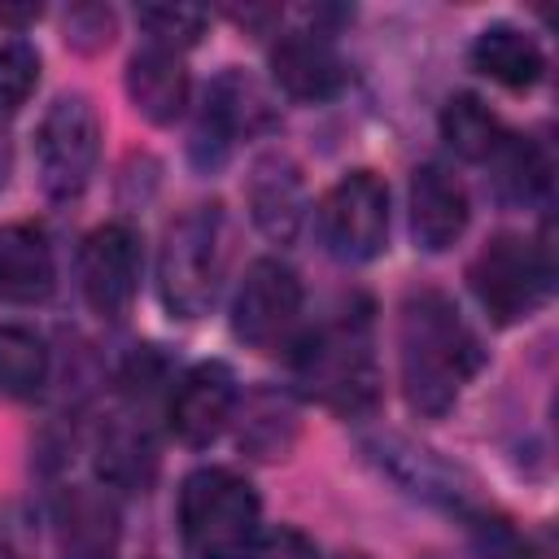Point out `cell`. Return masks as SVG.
<instances>
[{
	"instance_id": "52a82bcc",
	"label": "cell",
	"mask_w": 559,
	"mask_h": 559,
	"mask_svg": "<svg viewBox=\"0 0 559 559\" xmlns=\"http://www.w3.org/2000/svg\"><path fill=\"white\" fill-rule=\"evenodd\" d=\"M314 214L328 253L341 262H371L389 240V188L376 170L341 175Z\"/></svg>"
},
{
	"instance_id": "603a6c76",
	"label": "cell",
	"mask_w": 559,
	"mask_h": 559,
	"mask_svg": "<svg viewBox=\"0 0 559 559\" xmlns=\"http://www.w3.org/2000/svg\"><path fill=\"white\" fill-rule=\"evenodd\" d=\"M393 441V450L380 441V463H389L393 467V476L402 480V485H411L415 493H428V498H445V502H459V472L450 467V463H441L432 450H424V445H411V441H397V437H389Z\"/></svg>"
},
{
	"instance_id": "4fadbf2b",
	"label": "cell",
	"mask_w": 559,
	"mask_h": 559,
	"mask_svg": "<svg viewBox=\"0 0 559 559\" xmlns=\"http://www.w3.org/2000/svg\"><path fill=\"white\" fill-rule=\"evenodd\" d=\"M61 559H114L122 542V520L100 485H70L52 511Z\"/></svg>"
},
{
	"instance_id": "ffe728a7",
	"label": "cell",
	"mask_w": 559,
	"mask_h": 559,
	"mask_svg": "<svg viewBox=\"0 0 559 559\" xmlns=\"http://www.w3.org/2000/svg\"><path fill=\"white\" fill-rule=\"evenodd\" d=\"M502 135H507V131H502L498 114H493L480 96L459 92V96L445 100V109H441V140H445L463 162H489L493 148L502 144Z\"/></svg>"
},
{
	"instance_id": "d4e9b609",
	"label": "cell",
	"mask_w": 559,
	"mask_h": 559,
	"mask_svg": "<svg viewBox=\"0 0 559 559\" xmlns=\"http://www.w3.org/2000/svg\"><path fill=\"white\" fill-rule=\"evenodd\" d=\"M35 83H39V52L26 39H4L0 44V114L22 109Z\"/></svg>"
},
{
	"instance_id": "6da1fadb",
	"label": "cell",
	"mask_w": 559,
	"mask_h": 559,
	"mask_svg": "<svg viewBox=\"0 0 559 559\" xmlns=\"http://www.w3.org/2000/svg\"><path fill=\"white\" fill-rule=\"evenodd\" d=\"M485 349L441 288H415L397 314V367L411 411L441 419L480 371Z\"/></svg>"
},
{
	"instance_id": "f546056e",
	"label": "cell",
	"mask_w": 559,
	"mask_h": 559,
	"mask_svg": "<svg viewBox=\"0 0 559 559\" xmlns=\"http://www.w3.org/2000/svg\"><path fill=\"white\" fill-rule=\"evenodd\" d=\"M354 559H362V555H354Z\"/></svg>"
},
{
	"instance_id": "83f0119b",
	"label": "cell",
	"mask_w": 559,
	"mask_h": 559,
	"mask_svg": "<svg viewBox=\"0 0 559 559\" xmlns=\"http://www.w3.org/2000/svg\"><path fill=\"white\" fill-rule=\"evenodd\" d=\"M245 559H319V550H314V542L301 528L280 524L271 533H258V542L249 546Z\"/></svg>"
},
{
	"instance_id": "9a60e30c",
	"label": "cell",
	"mask_w": 559,
	"mask_h": 559,
	"mask_svg": "<svg viewBox=\"0 0 559 559\" xmlns=\"http://www.w3.org/2000/svg\"><path fill=\"white\" fill-rule=\"evenodd\" d=\"M467 218H472V210H467L463 183L445 166L424 162L411 175V231H415L419 249L445 253L467 231Z\"/></svg>"
},
{
	"instance_id": "e0dca14e",
	"label": "cell",
	"mask_w": 559,
	"mask_h": 559,
	"mask_svg": "<svg viewBox=\"0 0 559 559\" xmlns=\"http://www.w3.org/2000/svg\"><path fill=\"white\" fill-rule=\"evenodd\" d=\"M96 476L109 489L144 493L157 476V445L135 415H109L96 432Z\"/></svg>"
},
{
	"instance_id": "f1b7e54d",
	"label": "cell",
	"mask_w": 559,
	"mask_h": 559,
	"mask_svg": "<svg viewBox=\"0 0 559 559\" xmlns=\"http://www.w3.org/2000/svg\"><path fill=\"white\" fill-rule=\"evenodd\" d=\"M9 183V140L0 135V188Z\"/></svg>"
},
{
	"instance_id": "5bb4252c",
	"label": "cell",
	"mask_w": 559,
	"mask_h": 559,
	"mask_svg": "<svg viewBox=\"0 0 559 559\" xmlns=\"http://www.w3.org/2000/svg\"><path fill=\"white\" fill-rule=\"evenodd\" d=\"M249 214L266 240H275V245L297 240V231L306 227L310 201H306V179L293 157H284V153L258 157V166L249 175Z\"/></svg>"
},
{
	"instance_id": "7c38bea8",
	"label": "cell",
	"mask_w": 559,
	"mask_h": 559,
	"mask_svg": "<svg viewBox=\"0 0 559 559\" xmlns=\"http://www.w3.org/2000/svg\"><path fill=\"white\" fill-rule=\"evenodd\" d=\"M271 79L284 96L323 105L345 87V61L323 31H288L271 44Z\"/></svg>"
},
{
	"instance_id": "8fae6325",
	"label": "cell",
	"mask_w": 559,
	"mask_h": 559,
	"mask_svg": "<svg viewBox=\"0 0 559 559\" xmlns=\"http://www.w3.org/2000/svg\"><path fill=\"white\" fill-rule=\"evenodd\" d=\"M236 411V376L227 362H197L179 376L170 402H166V419L170 432L183 445H210L218 441V432L231 424Z\"/></svg>"
},
{
	"instance_id": "5b68a950",
	"label": "cell",
	"mask_w": 559,
	"mask_h": 559,
	"mask_svg": "<svg viewBox=\"0 0 559 559\" xmlns=\"http://www.w3.org/2000/svg\"><path fill=\"white\" fill-rule=\"evenodd\" d=\"M550 245H533L515 231L493 236L467 266V284L493 323L528 319L550 293Z\"/></svg>"
},
{
	"instance_id": "44dd1931",
	"label": "cell",
	"mask_w": 559,
	"mask_h": 559,
	"mask_svg": "<svg viewBox=\"0 0 559 559\" xmlns=\"http://www.w3.org/2000/svg\"><path fill=\"white\" fill-rule=\"evenodd\" d=\"M489 166H493V188L502 201L528 205L550 188V162H546L542 144L528 135H502Z\"/></svg>"
},
{
	"instance_id": "3957f363",
	"label": "cell",
	"mask_w": 559,
	"mask_h": 559,
	"mask_svg": "<svg viewBox=\"0 0 559 559\" xmlns=\"http://www.w3.org/2000/svg\"><path fill=\"white\" fill-rule=\"evenodd\" d=\"M293 371L297 384L319 397L323 406L341 415L371 411L380 397V376H376V354L367 336V319H336L314 332H306L293 349Z\"/></svg>"
},
{
	"instance_id": "7a4b0ae2",
	"label": "cell",
	"mask_w": 559,
	"mask_h": 559,
	"mask_svg": "<svg viewBox=\"0 0 559 559\" xmlns=\"http://www.w3.org/2000/svg\"><path fill=\"white\" fill-rule=\"evenodd\" d=\"M262 502L231 467H197L179 485V537L188 559H245L258 542Z\"/></svg>"
},
{
	"instance_id": "8992f818",
	"label": "cell",
	"mask_w": 559,
	"mask_h": 559,
	"mask_svg": "<svg viewBox=\"0 0 559 559\" xmlns=\"http://www.w3.org/2000/svg\"><path fill=\"white\" fill-rule=\"evenodd\" d=\"M100 157V114L83 92H61L39 131H35V166L48 201H74Z\"/></svg>"
},
{
	"instance_id": "277c9868",
	"label": "cell",
	"mask_w": 559,
	"mask_h": 559,
	"mask_svg": "<svg viewBox=\"0 0 559 559\" xmlns=\"http://www.w3.org/2000/svg\"><path fill=\"white\" fill-rule=\"evenodd\" d=\"M223 280V205H188L170 218L157 253V288L162 306L175 319H201Z\"/></svg>"
},
{
	"instance_id": "d6986e66",
	"label": "cell",
	"mask_w": 559,
	"mask_h": 559,
	"mask_svg": "<svg viewBox=\"0 0 559 559\" xmlns=\"http://www.w3.org/2000/svg\"><path fill=\"white\" fill-rule=\"evenodd\" d=\"M472 66L485 79H493V83H502L511 92H524L546 74V52L528 31H520L511 22H493V26H485L476 35Z\"/></svg>"
},
{
	"instance_id": "cb8c5ba5",
	"label": "cell",
	"mask_w": 559,
	"mask_h": 559,
	"mask_svg": "<svg viewBox=\"0 0 559 559\" xmlns=\"http://www.w3.org/2000/svg\"><path fill=\"white\" fill-rule=\"evenodd\" d=\"M135 17H140L148 44L170 48V52L192 48L205 35V26H210V13L197 9V4H144Z\"/></svg>"
},
{
	"instance_id": "4316f807",
	"label": "cell",
	"mask_w": 559,
	"mask_h": 559,
	"mask_svg": "<svg viewBox=\"0 0 559 559\" xmlns=\"http://www.w3.org/2000/svg\"><path fill=\"white\" fill-rule=\"evenodd\" d=\"M114 39V13L100 4H79L66 17V44L79 52H100Z\"/></svg>"
},
{
	"instance_id": "ba28073f",
	"label": "cell",
	"mask_w": 559,
	"mask_h": 559,
	"mask_svg": "<svg viewBox=\"0 0 559 559\" xmlns=\"http://www.w3.org/2000/svg\"><path fill=\"white\" fill-rule=\"evenodd\" d=\"M297 319H301V280H297V271L280 258L249 262L245 280L236 284V297H231L236 341L271 354V349L293 341Z\"/></svg>"
},
{
	"instance_id": "30bf717a",
	"label": "cell",
	"mask_w": 559,
	"mask_h": 559,
	"mask_svg": "<svg viewBox=\"0 0 559 559\" xmlns=\"http://www.w3.org/2000/svg\"><path fill=\"white\" fill-rule=\"evenodd\" d=\"M280 127V105L271 96V87L262 79H253L249 70H223L210 92H205V109H201V131L197 140H218V144H236V140H253Z\"/></svg>"
},
{
	"instance_id": "7402d4cb",
	"label": "cell",
	"mask_w": 559,
	"mask_h": 559,
	"mask_svg": "<svg viewBox=\"0 0 559 559\" xmlns=\"http://www.w3.org/2000/svg\"><path fill=\"white\" fill-rule=\"evenodd\" d=\"M48 380V345L39 332L22 323L0 328V393L9 397H35Z\"/></svg>"
},
{
	"instance_id": "484cf974",
	"label": "cell",
	"mask_w": 559,
	"mask_h": 559,
	"mask_svg": "<svg viewBox=\"0 0 559 559\" xmlns=\"http://www.w3.org/2000/svg\"><path fill=\"white\" fill-rule=\"evenodd\" d=\"M258 432H266L262 459H280V454L288 450V441H293V411H288L284 402H275V397H262V402L253 406V419L240 428V445H249Z\"/></svg>"
},
{
	"instance_id": "9c48e42d",
	"label": "cell",
	"mask_w": 559,
	"mask_h": 559,
	"mask_svg": "<svg viewBox=\"0 0 559 559\" xmlns=\"http://www.w3.org/2000/svg\"><path fill=\"white\" fill-rule=\"evenodd\" d=\"M79 280L92 314L118 323L135 306L140 288V236L127 223H100L79 249Z\"/></svg>"
},
{
	"instance_id": "ac0fdd59",
	"label": "cell",
	"mask_w": 559,
	"mask_h": 559,
	"mask_svg": "<svg viewBox=\"0 0 559 559\" xmlns=\"http://www.w3.org/2000/svg\"><path fill=\"white\" fill-rule=\"evenodd\" d=\"M57 284V262L44 227L4 223L0 227V297L4 301H44Z\"/></svg>"
},
{
	"instance_id": "2e32d148",
	"label": "cell",
	"mask_w": 559,
	"mask_h": 559,
	"mask_svg": "<svg viewBox=\"0 0 559 559\" xmlns=\"http://www.w3.org/2000/svg\"><path fill=\"white\" fill-rule=\"evenodd\" d=\"M127 96H131L135 114H144L157 127H170L188 109V96H192L183 57L170 48H157V44L135 48L127 61Z\"/></svg>"
}]
</instances>
